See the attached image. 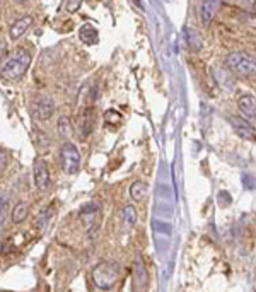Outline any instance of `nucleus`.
Here are the masks:
<instances>
[{
    "label": "nucleus",
    "instance_id": "nucleus-17",
    "mask_svg": "<svg viewBox=\"0 0 256 292\" xmlns=\"http://www.w3.org/2000/svg\"><path fill=\"white\" fill-rule=\"evenodd\" d=\"M33 142H34V145H36L38 151L48 152V151H50V147H51L50 137H48L45 132H41V130H33Z\"/></svg>",
    "mask_w": 256,
    "mask_h": 292
},
{
    "label": "nucleus",
    "instance_id": "nucleus-28",
    "mask_svg": "<svg viewBox=\"0 0 256 292\" xmlns=\"http://www.w3.org/2000/svg\"><path fill=\"white\" fill-rule=\"evenodd\" d=\"M15 4H24V2H28V0H14Z\"/></svg>",
    "mask_w": 256,
    "mask_h": 292
},
{
    "label": "nucleus",
    "instance_id": "nucleus-4",
    "mask_svg": "<svg viewBox=\"0 0 256 292\" xmlns=\"http://www.w3.org/2000/svg\"><path fill=\"white\" fill-rule=\"evenodd\" d=\"M58 161H60V168L63 169V173L76 174L81 168V152H79L77 145L72 144V142H65L60 147Z\"/></svg>",
    "mask_w": 256,
    "mask_h": 292
},
{
    "label": "nucleus",
    "instance_id": "nucleus-22",
    "mask_svg": "<svg viewBox=\"0 0 256 292\" xmlns=\"http://www.w3.org/2000/svg\"><path fill=\"white\" fill-rule=\"evenodd\" d=\"M84 0H67V12H77L79 9H81V5H82Z\"/></svg>",
    "mask_w": 256,
    "mask_h": 292
},
{
    "label": "nucleus",
    "instance_id": "nucleus-15",
    "mask_svg": "<svg viewBox=\"0 0 256 292\" xmlns=\"http://www.w3.org/2000/svg\"><path fill=\"white\" fill-rule=\"evenodd\" d=\"M57 130L60 137H63L65 140H70L74 137V125H72V120L68 116H62L58 120V125H57Z\"/></svg>",
    "mask_w": 256,
    "mask_h": 292
},
{
    "label": "nucleus",
    "instance_id": "nucleus-3",
    "mask_svg": "<svg viewBox=\"0 0 256 292\" xmlns=\"http://www.w3.org/2000/svg\"><path fill=\"white\" fill-rule=\"evenodd\" d=\"M226 65L234 76L237 77H253L256 72V62L254 57L246 51H232L226 58Z\"/></svg>",
    "mask_w": 256,
    "mask_h": 292
},
{
    "label": "nucleus",
    "instance_id": "nucleus-14",
    "mask_svg": "<svg viewBox=\"0 0 256 292\" xmlns=\"http://www.w3.org/2000/svg\"><path fill=\"white\" fill-rule=\"evenodd\" d=\"M29 214V205L26 202H21L12 209V214H10V219H12L14 224H23V222L28 219Z\"/></svg>",
    "mask_w": 256,
    "mask_h": 292
},
{
    "label": "nucleus",
    "instance_id": "nucleus-19",
    "mask_svg": "<svg viewBox=\"0 0 256 292\" xmlns=\"http://www.w3.org/2000/svg\"><path fill=\"white\" fill-rule=\"evenodd\" d=\"M213 76H215L218 86H221L222 89H226V91H232V89H234V82H232V79H231V76H229L227 72L215 68V70H213Z\"/></svg>",
    "mask_w": 256,
    "mask_h": 292
},
{
    "label": "nucleus",
    "instance_id": "nucleus-5",
    "mask_svg": "<svg viewBox=\"0 0 256 292\" xmlns=\"http://www.w3.org/2000/svg\"><path fill=\"white\" fill-rule=\"evenodd\" d=\"M31 113L36 120H50L55 113V103L48 94H34L31 99Z\"/></svg>",
    "mask_w": 256,
    "mask_h": 292
},
{
    "label": "nucleus",
    "instance_id": "nucleus-23",
    "mask_svg": "<svg viewBox=\"0 0 256 292\" xmlns=\"http://www.w3.org/2000/svg\"><path fill=\"white\" fill-rule=\"evenodd\" d=\"M218 204H221V207H229L231 205V196H229L226 192H222L218 195Z\"/></svg>",
    "mask_w": 256,
    "mask_h": 292
},
{
    "label": "nucleus",
    "instance_id": "nucleus-20",
    "mask_svg": "<svg viewBox=\"0 0 256 292\" xmlns=\"http://www.w3.org/2000/svg\"><path fill=\"white\" fill-rule=\"evenodd\" d=\"M51 217H53V210H50V209H48V210H43L41 214L36 217V221H34L36 229H38V231H45L46 226L50 224Z\"/></svg>",
    "mask_w": 256,
    "mask_h": 292
},
{
    "label": "nucleus",
    "instance_id": "nucleus-21",
    "mask_svg": "<svg viewBox=\"0 0 256 292\" xmlns=\"http://www.w3.org/2000/svg\"><path fill=\"white\" fill-rule=\"evenodd\" d=\"M137 219H138V215H137L135 207L126 205L125 209H123V222H125V226L126 227H133V226L137 224Z\"/></svg>",
    "mask_w": 256,
    "mask_h": 292
},
{
    "label": "nucleus",
    "instance_id": "nucleus-11",
    "mask_svg": "<svg viewBox=\"0 0 256 292\" xmlns=\"http://www.w3.org/2000/svg\"><path fill=\"white\" fill-rule=\"evenodd\" d=\"M231 125L241 139L244 140L254 139V123H249L248 120H241V118H231Z\"/></svg>",
    "mask_w": 256,
    "mask_h": 292
},
{
    "label": "nucleus",
    "instance_id": "nucleus-1",
    "mask_svg": "<svg viewBox=\"0 0 256 292\" xmlns=\"http://www.w3.org/2000/svg\"><path fill=\"white\" fill-rule=\"evenodd\" d=\"M29 65H31V53L26 50H17L14 55H10L4 62L2 68H0V77L7 82H17L26 76Z\"/></svg>",
    "mask_w": 256,
    "mask_h": 292
},
{
    "label": "nucleus",
    "instance_id": "nucleus-7",
    "mask_svg": "<svg viewBox=\"0 0 256 292\" xmlns=\"http://www.w3.org/2000/svg\"><path fill=\"white\" fill-rule=\"evenodd\" d=\"M96 120H98V116H96L94 108H84L81 111V115H79V123H77L81 139H87V137L93 134L96 129Z\"/></svg>",
    "mask_w": 256,
    "mask_h": 292
},
{
    "label": "nucleus",
    "instance_id": "nucleus-25",
    "mask_svg": "<svg viewBox=\"0 0 256 292\" xmlns=\"http://www.w3.org/2000/svg\"><path fill=\"white\" fill-rule=\"evenodd\" d=\"M5 162H7V152L4 151V149H0V174L5 169Z\"/></svg>",
    "mask_w": 256,
    "mask_h": 292
},
{
    "label": "nucleus",
    "instance_id": "nucleus-9",
    "mask_svg": "<svg viewBox=\"0 0 256 292\" xmlns=\"http://www.w3.org/2000/svg\"><path fill=\"white\" fill-rule=\"evenodd\" d=\"M237 106L239 110H241L244 118L253 123L256 116V99L253 94H243V96L237 99Z\"/></svg>",
    "mask_w": 256,
    "mask_h": 292
},
{
    "label": "nucleus",
    "instance_id": "nucleus-24",
    "mask_svg": "<svg viewBox=\"0 0 256 292\" xmlns=\"http://www.w3.org/2000/svg\"><path fill=\"white\" fill-rule=\"evenodd\" d=\"M5 209H7V198L0 196V222H2V219H5Z\"/></svg>",
    "mask_w": 256,
    "mask_h": 292
},
{
    "label": "nucleus",
    "instance_id": "nucleus-10",
    "mask_svg": "<svg viewBox=\"0 0 256 292\" xmlns=\"http://www.w3.org/2000/svg\"><path fill=\"white\" fill-rule=\"evenodd\" d=\"M33 23H34V19L31 17V15H24V17H21L15 21V23H12V26H10V29H9L10 40L17 41L21 36H24L28 33V29L33 26Z\"/></svg>",
    "mask_w": 256,
    "mask_h": 292
},
{
    "label": "nucleus",
    "instance_id": "nucleus-13",
    "mask_svg": "<svg viewBox=\"0 0 256 292\" xmlns=\"http://www.w3.org/2000/svg\"><path fill=\"white\" fill-rule=\"evenodd\" d=\"M79 38L84 41L85 45H96L99 41V33L94 26L90 24H84L81 29H79Z\"/></svg>",
    "mask_w": 256,
    "mask_h": 292
},
{
    "label": "nucleus",
    "instance_id": "nucleus-27",
    "mask_svg": "<svg viewBox=\"0 0 256 292\" xmlns=\"http://www.w3.org/2000/svg\"><path fill=\"white\" fill-rule=\"evenodd\" d=\"M5 50H7V45H5L4 40H0V55H4Z\"/></svg>",
    "mask_w": 256,
    "mask_h": 292
},
{
    "label": "nucleus",
    "instance_id": "nucleus-12",
    "mask_svg": "<svg viewBox=\"0 0 256 292\" xmlns=\"http://www.w3.org/2000/svg\"><path fill=\"white\" fill-rule=\"evenodd\" d=\"M185 41L186 45H188V48L191 51H200L202 46H204V40H202V36L198 31L191 29V28H185Z\"/></svg>",
    "mask_w": 256,
    "mask_h": 292
},
{
    "label": "nucleus",
    "instance_id": "nucleus-26",
    "mask_svg": "<svg viewBox=\"0 0 256 292\" xmlns=\"http://www.w3.org/2000/svg\"><path fill=\"white\" fill-rule=\"evenodd\" d=\"M243 5L246 7V10H249V12H254V0H243Z\"/></svg>",
    "mask_w": 256,
    "mask_h": 292
},
{
    "label": "nucleus",
    "instance_id": "nucleus-18",
    "mask_svg": "<svg viewBox=\"0 0 256 292\" xmlns=\"http://www.w3.org/2000/svg\"><path fill=\"white\" fill-rule=\"evenodd\" d=\"M147 192H149V188L143 181H135L130 187V196H132V200H135V202H142L147 196Z\"/></svg>",
    "mask_w": 256,
    "mask_h": 292
},
{
    "label": "nucleus",
    "instance_id": "nucleus-8",
    "mask_svg": "<svg viewBox=\"0 0 256 292\" xmlns=\"http://www.w3.org/2000/svg\"><path fill=\"white\" fill-rule=\"evenodd\" d=\"M222 5V0H204L200 5V21L205 28H209L212 24V21L215 19V15L218 14Z\"/></svg>",
    "mask_w": 256,
    "mask_h": 292
},
{
    "label": "nucleus",
    "instance_id": "nucleus-6",
    "mask_svg": "<svg viewBox=\"0 0 256 292\" xmlns=\"http://www.w3.org/2000/svg\"><path fill=\"white\" fill-rule=\"evenodd\" d=\"M33 176H34V183H36V188L40 192H45V190L50 188V168H48V162L45 159L41 157H36L34 159V164H33Z\"/></svg>",
    "mask_w": 256,
    "mask_h": 292
},
{
    "label": "nucleus",
    "instance_id": "nucleus-2",
    "mask_svg": "<svg viewBox=\"0 0 256 292\" xmlns=\"http://www.w3.org/2000/svg\"><path fill=\"white\" fill-rule=\"evenodd\" d=\"M121 267L113 260H104L93 270V282L101 290H111L120 280Z\"/></svg>",
    "mask_w": 256,
    "mask_h": 292
},
{
    "label": "nucleus",
    "instance_id": "nucleus-16",
    "mask_svg": "<svg viewBox=\"0 0 256 292\" xmlns=\"http://www.w3.org/2000/svg\"><path fill=\"white\" fill-rule=\"evenodd\" d=\"M135 282L138 285V289L147 287L149 277H147V270H145V267H143L142 258H137V262H135Z\"/></svg>",
    "mask_w": 256,
    "mask_h": 292
}]
</instances>
